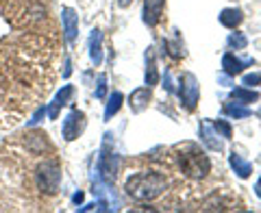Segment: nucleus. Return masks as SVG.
I'll use <instances>...</instances> for the list:
<instances>
[{
    "instance_id": "nucleus-1",
    "label": "nucleus",
    "mask_w": 261,
    "mask_h": 213,
    "mask_svg": "<svg viewBox=\"0 0 261 213\" xmlns=\"http://www.w3.org/2000/svg\"><path fill=\"white\" fill-rule=\"evenodd\" d=\"M126 194L137 202H150L168 190V178L157 170L137 172L126 181Z\"/></svg>"
},
{
    "instance_id": "nucleus-2",
    "label": "nucleus",
    "mask_w": 261,
    "mask_h": 213,
    "mask_svg": "<svg viewBox=\"0 0 261 213\" xmlns=\"http://www.w3.org/2000/svg\"><path fill=\"white\" fill-rule=\"evenodd\" d=\"M174 157H176V163H178L181 174H185L187 178L202 181V178L209 176L211 161L196 144H181V146H176V148H174Z\"/></svg>"
},
{
    "instance_id": "nucleus-3",
    "label": "nucleus",
    "mask_w": 261,
    "mask_h": 213,
    "mask_svg": "<svg viewBox=\"0 0 261 213\" xmlns=\"http://www.w3.org/2000/svg\"><path fill=\"white\" fill-rule=\"evenodd\" d=\"M35 183L39 187V192L44 194H57L61 183V166L57 159H48L44 163H39L35 170Z\"/></svg>"
},
{
    "instance_id": "nucleus-4",
    "label": "nucleus",
    "mask_w": 261,
    "mask_h": 213,
    "mask_svg": "<svg viewBox=\"0 0 261 213\" xmlns=\"http://www.w3.org/2000/svg\"><path fill=\"white\" fill-rule=\"evenodd\" d=\"M98 172H100L102 181L107 185L116 183V176H118V154L113 152L109 146H105L102 152H100V159H98Z\"/></svg>"
},
{
    "instance_id": "nucleus-5",
    "label": "nucleus",
    "mask_w": 261,
    "mask_h": 213,
    "mask_svg": "<svg viewBox=\"0 0 261 213\" xmlns=\"http://www.w3.org/2000/svg\"><path fill=\"white\" fill-rule=\"evenodd\" d=\"M181 102L187 111H194L196 104H198V98H200V89H198V81H196L194 74H183L181 76Z\"/></svg>"
},
{
    "instance_id": "nucleus-6",
    "label": "nucleus",
    "mask_w": 261,
    "mask_h": 213,
    "mask_svg": "<svg viewBox=\"0 0 261 213\" xmlns=\"http://www.w3.org/2000/svg\"><path fill=\"white\" fill-rule=\"evenodd\" d=\"M85 126V116L83 111H70L68 118L63 120V139L65 142H72V139H76L81 135V130Z\"/></svg>"
},
{
    "instance_id": "nucleus-7",
    "label": "nucleus",
    "mask_w": 261,
    "mask_h": 213,
    "mask_svg": "<svg viewBox=\"0 0 261 213\" xmlns=\"http://www.w3.org/2000/svg\"><path fill=\"white\" fill-rule=\"evenodd\" d=\"M61 24H63L65 39H68V42H74L76 35H79V15H76V11L70 9V7H63V11H61Z\"/></svg>"
},
{
    "instance_id": "nucleus-8",
    "label": "nucleus",
    "mask_w": 261,
    "mask_h": 213,
    "mask_svg": "<svg viewBox=\"0 0 261 213\" xmlns=\"http://www.w3.org/2000/svg\"><path fill=\"white\" fill-rule=\"evenodd\" d=\"M166 0H144V22L148 26H157L163 15Z\"/></svg>"
},
{
    "instance_id": "nucleus-9",
    "label": "nucleus",
    "mask_w": 261,
    "mask_h": 213,
    "mask_svg": "<svg viewBox=\"0 0 261 213\" xmlns=\"http://www.w3.org/2000/svg\"><path fill=\"white\" fill-rule=\"evenodd\" d=\"M220 137V133L218 130L214 128V124H211V122H200V139L202 142H205V146L209 150H222L224 148V144H222V139H218Z\"/></svg>"
},
{
    "instance_id": "nucleus-10",
    "label": "nucleus",
    "mask_w": 261,
    "mask_h": 213,
    "mask_svg": "<svg viewBox=\"0 0 261 213\" xmlns=\"http://www.w3.org/2000/svg\"><path fill=\"white\" fill-rule=\"evenodd\" d=\"M255 61L252 59H238L235 55H231V52H226L224 57H222V70L226 72L228 76H235V74H242L244 72V68H248V65H252Z\"/></svg>"
},
{
    "instance_id": "nucleus-11",
    "label": "nucleus",
    "mask_w": 261,
    "mask_h": 213,
    "mask_svg": "<svg viewBox=\"0 0 261 213\" xmlns=\"http://www.w3.org/2000/svg\"><path fill=\"white\" fill-rule=\"evenodd\" d=\"M148 100H150V87L135 89V92L130 94V109H133L135 113H140L148 107Z\"/></svg>"
},
{
    "instance_id": "nucleus-12",
    "label": "nucleus",
    "mask_w": 261,
    "mask_h": 213,
    "mask_svg": "<svg viewBox=\"0 0 261 213\" xmlns=\"http://www.w3.org/2000/svg\"><path fill=\"white\" fill-rule=\"evenodd\" d=\"M89 57L96 65L102 63V33L100 31H92V37H89Z\"/></svg>"
},
{
    "instance_id": "nucleus-13",
    "label": "nucleus",
    "mask_w": 261,
    "mask_h": 213,
    "mask_svg": "<svg viewBox=\"0 0 261 213\" xmlns=\"http://www.w3.org/2000/svg\"><path fill=\"white\" fill-rule=\"evenodd\" d=\"M72 92H74V89H72V85H65V87L61 89V92L55 96L53 104L48 107V113H50V118H53V120H55L57 116H59V109H61V107H63V104H68V100H70Z\"/></svg>"
},
{
    "instance_id": "nucleus-14",
    "label": "nucleus",
    "mask_w": 261,
    "mask_h": 213,
    "mask_svg": "<svg viewBox=\"0 0 261 213\" xmlns=\"http://www.w3.org/2000/svg\"><path fill=\"white\" fill-rule=\"evenodd\" d=\"M228 163H231V168L235 170V174H238L240 178H248L252 174V166L244 157H240V154L233 152L231 157H228Z\"/></svg>"
},
{
    "instance_id": "nucleus-15",
    "label": "nucleus",
    "mask_w": 261,
    "mask_h": 213,
    "mask_svg": "<svg viewBox=\"0 0 261 213\" xmlns=\"http://www.w3.org/2000/svg\"><path fill=\"white\" fill-rule=\"evenodd\" d=\"M242 20H244V15L240 9H222V13H220V22H222L226 29L240 26Z\"/></svg>"
},
{
    "instance_id": "nucleus-16",
    "label": "nucleus",
    "mask_w": 261,
    "mask_h": 213,
    "mask_svg": "<svg viewBox=\"0 0 261 213\" xmlns=\"http://www.w3.org/2000/svg\"><path fill=\"white\" fill-rule=\"evenodd\" d=\"M157 65H154V55H152V48L146 52V85H154L157 83Z\"/></svg>"
},
{
    "instance_id": "nucleus-17",
    "label": "nucleus",
    "mask_w": 261,
    "mask_h": 213,
    "mask_svg": "<svg viewBox=\"0 0 261 213\" xmlns=\"http://www.w3.org/2000/svg\"><path fill=\"white\" fill-rule=\"evenodd\" d=\"M231 96L235 98V100H240L242 104H248V102H257L259 100V94L257 92H252V89H244V87L233 89Z\"/></svg>"
},
{
    "instance_id": "nucleus-18",
    "label": "nucleus",
    "mask_w": 261,
    "mask_h": 213,
    "mask_svg": "<svg viewBox=\"0 0 261 213\" xmlns=\"http://www.w3.org/2000/svg\"><path fill=\"white\" fill-rule=\"evenodd\" d=\"M122 100H124V96H122L120 92H116L111 98H109V102H107V109H105V120H111L116 113L120 111V107H122Z\"/></svg>"
},
{
    "instance_id": "nucleus-19",
    "label": "nucleus",
    "mask_w": 261,
    "mask_h": 213,
    "mask_svg": "<svg viewBox=\"0 0 261 213\" xmlns=\"http://www.w3.org/2000/svg\"><path fill=\"white\" fill-rule=\"evenodd\" d=\"M224 113H228L231 118H248L250 116V109L242 107L240 102H226L224 104Z\"/></svg>"
},
{
    "instance_id": "nucleus-20",
    "label": "nucleus",
    "mask_w": 261,
    "mask_h": 213,
    "mask_svg": "<svg viewBox=\"0 0 261 213\" xmlns=\"http://www.w3.org/2000/svg\"><path fill=\"white\" fill-rule=\"evenodd\" d=\"M228 46L235 48V50H244V48L248 46V39H246V35H242V33H233V35L228 37Z\"/></svg>"
},
{
    "instance_id": "nucleus-21",
    "label": "nucleus",
    "mask_w": 261,
    "mask_h": 213,
    "mask_svg": "<svg viewBox=\"0 0 261 213\" xmlns=\"http://www.w3.org/2000/svg\"><path fill=\"white\" fill-rule=\"evenodd\" d=\"M214 128H216L218 133L222 135L224 139H228V137L233 135V130H231V124H228V122H224V120H216V122H214Z\"/></svg>"
},
{
    "instance_id": "nucleus-22",
    "label": "nucleus",
    "mask_w": 261,
    "mask_h": 213,
    "mask_svg": "<svg viewBox=\"0 0 261 213\" xmlns=\"http://www.w3.org/2000/svg\"><path fill=\"white\" fill-rule=\"evenodd\" d=\"M166 48H170V55L172 57H183L185 55V50H183V46L178 44V35H174V42H166Z\"/></svg>"
},
{
    "instance_id": "nucleus-23",
    "label": "nucleus",
    "mask_w": 261,
    "mask_h": 213,
    "mask_svg": "<svg viewBox=\"0 0 261 213\" xmlns=\"http://www.w3.org/2000/svg\"><path fill=\"white\" fill-rule=\"evenodd\" d=\"M105 96H107V76H105V74H100V76H98L96 98H100V100H105Z\"/></svg>"
},
{
    "instance_id": "nucleus-24",
    "label": "nucleus",
    "mask_w": 261,
    "mask_h": 213,
    "mask_svg": "<svg viewBox=\"0 0 261 213\" xmlns=\"http://www.w3.org/2000/svg\"><path fill=\"white\" fill-rule=\"evenodd\" d=\"M261 83V74H259V72H255V74H246V76H244V85H259Z\"/></svg>"
},
{
    "instance_id": "nucleus-25",
    "label": "nucleus",
    "mask_w": 261,
    "mask_h": 213,
    "mask_svg": "<svg viewBox=\"0 0 261 213\" xmlns=\"http://www.w3.org/2000/svg\"><path fill=\"white\" fill-rule=\"evenodd\" d=\"M163 87L168 89V92H174V85H172V76H170V72H166V76H163Z\"/></svg>"
},
{
    "instance_id": "nucleus-26",
    "label": "nucleus",
    "mask_w": 261,
    "mask_h": 213,
    "mask_svg": "<svg viewBox=\"0 0 261 213\" xmlns=\"http://www.w3.org/2000/svg\"><path fill=\"white\" fill-rule=\"evenodd\" d=\"M44 113H46V109H39V111L35 113V118H33V124H35V122H39V120H42V116H44Z\"/></svg>"
},
{
    "instance_id": "nucleus-27",
    "label": "nucleus",
    "mask_w": 261,
    "mask_h": 213,
    "mask_svg": "<svg viewBox=\"0 0 261 213\" xmlns=\"http://www.w3.org/2000/svg\"><path fill=\"white\" fill-rule=\"evenodd\" d=\"M130 3H133V0H118V5L122 7V9H124V7H128Z\"/></svg>"
},
{
    "instance_id": "nucleus-28",
    "label": "nucleus",
    "mask_w": 261,
    "mask_h": 213,
    "mask_svg": "<svg viewBox=\"0 0 261 213\" xmlns=\"http://www.w3.org/2000/svg\"><path fill=\"white\" fill-rule=\"evenodd\" d=\"M220 83H222V85H231V81H228V76H220Z\"/></svg>"
},
{
    "instance_id": "nucleus-29",
    "label": "nucleus",
    "mask_w": 261,
    "mask_h": 213,
    "mask_svg": "<svg viewBox=\"0 0 261 213\" xmlns=\"http://www.w3.org/2000/svg\"><path fill=\"white\" fill-rule=\"evenodd\" d=\"M255 192H257V196L261 198V185H259V183H257V187H255Z\"/></svg>"
},
{
    "instance_id": "nucleus-30",
    "label": "nucleus",
    "mask_w": 261,
    "mask_h": 213,
    "mask_svg": "<svg viewBox=\"0 0 261 213\" xmlns=\"http://www.w3.org/2000/svg\"><path fill=\"white\" fill-rule=\"evenodd\" d=\"M259 185H261V178H259Z\"/></svg>"
}]
</instances>
